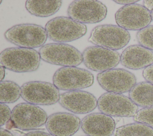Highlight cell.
I'll return each instance as SVG.
<instances>
[{"instance_id": "obj_1", "label": "cell", "mask_w": 153, "mask_h": 136, "mask_svg": "<svg viewBox=\"0 0 153 136\" xmlns=\"http://www.w3.org/2000/svg\"><path fill=\"white\" fill-rule=\"evenodd\" d=\"M39 53L35 49L10 47L0 53L1 65L16 72H29L36 71L41 62Z\"/></svg>"}, {"instance_id": "obj_2", "label": "cell", "mask_w": 153, "mask_h": 136, "mask_svg": "<svg viewBox=\"0 0 153 136\" xmlns=\"http://www.w3.org/2000/svg\"><path fill=\"white\" fill-rule=\"evenodd\" d=\"M5 39L19 47L32 49L44 46L47 39L45 29L33 23L14 25L4 34Z\"/></svg>"}, {"instance_id": "obj_3", "label": "cell", "mask_w": 153, "mask_h": 136, "mask_svg": "<svg viewBox=\"0 0 153 136\" xmlns=\"http://www.w3.org/2000/svg\"><path fill=\"white\" fill-rule=\"evenodd\" d=\"M45 29L48 38L57 43L76 40L87 32V27L85 25L64 16L51 19L46 23Z\"/></svg>"}, {"instance_id": "obj_4", "label": "cell", "mask_w": 153, "mask_h": 136, "mask_svg": "<svg viewBox=\"0 0 153 136\" xmlns=\"http://www.w3.org/2000/svg\"><path fill=\"white\" fill-rule=\"evenodd\" d=\"M130 40V34L125 29L114 25H102L91 31L88 41L97 46L117 50L127 46Z\"/></svg>"}, {"instance_id": "obj_5", "label": "cell", "mask_w": 153, "mask_h": 136, "mask_svg": "<svg viewBox=\"0 0 153 136\" xmlns=\"http://www.w3.org/2000/svg\"><path fill=\"white\" fill-rule=\"evenodd\" d=\"M39 53L44 61L56 65L76 67L83 62L82 53L65 43H50L42 46Z\"/></svg>"}, {"instance_id": "obj_6", "label": "cell", "mask_w": 153, "mask_h": 136, "mask_svg": "<svg viewBox=\"0 0 153 136\" xmlns=\"http://www.w3.org/2000/svg\"><path fill=\"white\" fill-rule=\"evenodd\" d=\"M53 84L62 90H79L91 86L94 76L88 70L76 67H65L58 69L53 77Z\"/></svg>"}, {"instance_id": "obj_7", "label": "cell", "mask_w": 153, "mask_h": 136, "mask_svg": "<svg viewBox=\"0 0 153 136\" xmlns=\"http://www.w3.org/2000/svg\"><path fill=\"white\" fill-rule=\"evenodd\" d=\"M59 89L53 84L42 81H30L21 86V96L28 103L50 105L59 102Z\"/></svg>"}, {"instance_id": "obj_8", "label": "cell", "mask_w": 153, "mask_h": 136, "mask_svg": "<svg viewBox=\"0 0 153 136\" xmlns=\"http://www.w3.org/2000/svg\"><path fill=\"white\" fill-rule=\"evenodd\" d=\"M47 119V114L42 108L36 105L23 102L13 108L11 120L17 128L27 131L41 127L46 123Z\"/></svg>"}, {"instance_id": "obj_9", "label": "cell", "mask_w": 153, "mask_h": 136, "mask_svg": "<svg viewBox=\"0 0 153 136\" xmlns=\"http://www.w3.org/2000/svg\"><path fill=\"white\" fill-rule=\"evenodd\" d=\"M68 14L72 19L84 25L96 23L105 19L107 8L99 1L76 0L69 4Z\"/></svg>"}, {"instance_id": "obj_10", "label": "cell", "mask_w": 153, "mask_h": 136, "mask_svg": "<svg viewBox=\"0 0 153 136\" xmlns=\"http://www.w3.org/2000/svg\"><path fill=\"white\" fill-rule=\"evenodd\" d=\"M97 107L101 113L114 117L134 116L138 110L130 98L112 92L105 93L99 98Z\"/></svg>"}, {"instance_id": "obj_11", "label": "cell", "mask_w": 153, "mask_h": 136, "mask_svg": "<svg viewBox=\"0 0 153 136\" xmlns=\"http://www.w3.org/2000/svg\"><path fill=\"white\" fill-rule=\"evenodd\" d=\"M115 19L118 26L127 31H140L152 21L151 11L138 4L122 7L115 13Z\"/></svg>"}, {"instance_id": "obj_12", "label": "cell", "mask_w": 153, "mask_h": 136, "mask_svg": "<svg viewBox=\"0 0 153 136\" xmlns=\"http://www.w3.org/2000/svg\"><path fill=\"white\" fill-rule=\"evenodd\" d=\"M82 58L87 68L102 72L118 65L121 55L116 50L95 46L87 47L82 52Z\"/></svg>"}, {"instance_id": "obj_13", "label": "cell", "mask_w": 153, "mask_h": 136, "mask_svg": "<svg viewBox=\"0 0 153 136\" xmlns=\"http://www.w3.org/2000/svg\"><path fill=\"white\" fill-rule=\"evenodd\" d=\"M99 85L108 92L123 93L130 92L136 84V78L131 72L122 68H113L97 75Z\"/></svg>"}, {"instance_id": "obj_14", "label": "cell", "mask_w": 153, "mask_h": 136, "mask_svg": "<svg viewBox=\"0 0 153 136\" xmlns=\"http://www.w3.org/2000/svg\"><path fill=\"white\" fill-rule=\"evenodd\" d=\"M59 102L67 110L76 114L88 113L97 107V100L92 93L80 90L60 94Z\"/></svg>"}, {"instance_id": "obj_15", "label": "cell", "mask_w": 153, "mask_h": 136, "mask_svg": "<svg viewBox=\"0 0 153 136\" xmlns=\"http://www.w3.org/2000/svg\"><path fill=\"white\" fill-rule=\"evenodd\" d=\"M80 119L71 113L59 112L48 117L45 126L54 136H72L81 126Z\"/></svg>"}, {"instance_id": "obj_16", "label": "cell", "mask_w": 153, "mask_h": 136, "mask_svg": "<svg viewBox=\"0 0 153 136\" xmlns=\"http://www.w3.org/2000/svg\"><path fill=\"white\" fill-rule=\"evenodd\" d=\"M81 126L88 136H112L115 131L114 119L102 113L87 115L81 120Z\"/></svg>"}, {"instance_id": "obj_17", "label": "cell", "mask_w": 153, "mask_h": 136, "mask_svg": "<svg viewBox=\"0 0 153 136\" xmlns=\"http://www.w3.org/2000/svg\"><path fill=\"white\" fill-rule=\"evenodd\" d=\"M120 62L128 69L145 68L153 64V52L140 45L130 46L122 52Z\"/></svg>"}, {"instance_id": "obj_18", "label": "cell", "mask_w": 153, "mask_h": 136, "mask_svg": "<svg viewBox=\"0 0 153 136\" xmlns=\"http://www.w3.org/2000/svg\"><path fill=\"white\" fill-rule=\"evenodd\" d=\"M62 5V1H26L25 7L27 11L31 14L45 17L52 16L57 13Z\"/></svg>"}, {"instance_id": "obj_19", "label": "cell", "mask_w": 153, "mask_h": 136, "mask_svg": "<svg viewBox=\"0 0 153 136\" xmlns=\"http://www.w3.org/2000/svg\"><path fill=\"white\" fill-rule=\"evenodd\" d=\"M129 98L137 106L146 108L153 106V84L142 81L136 84L129 92Z\"/></svg>"}, {"instance_id": "obj_20", "label": "cell", "mask_w": 153, "mask_h": 136, "mask_svg": "<svg viewBox=\"0 0 153 136\" xmlns=\"http://www.w3.org/2000/svg\"><path fill=\"white\" fill-rule=\"evenodd\" d=\"M115 136H153V128L142 123L136 122L117 128Z\"/></svg>"}, {"instance_id": "obj_21", "label": "cell", "mask_w": 153, "mask_h": 136, "mask_svg": "<svg viewBox=\"0 0 153 136\" xmlns=\"http://www.w3.org/2000/svg\"><path fill=\"white\" fill-rule=\"evenodd\" d=\"M21 96V87L16 83L4 80L0 82V102L1 103H13Z\"/></svg>"}, {"instance_id": "obj_22", "label": "cell", "mask_w": 153, "mask_h": 136, "mask_svg": "<svg viewBox=\"0 0 153 136\" xmlns=\"http://www.w3.org/2000/svg\"><path fill=\"white\" fill-rule=\"evenodd\" d=\"M136 38L140 46L153 50V25L139 31L136 34Z\"/></svg>"}, {"instance_id": "obj_23", "label": "cell", "mask_w": 153, "mask_h": 136, "mask_svg": "<svg viewBox=\"0 0 153 136\" xmlns=\"http://www.w3.org/2000/svg\"><path fill=\"white\" fill-rule=\"evenodd\" d=\"M134 120L153 128V106L143 108L137 111L134 116Z\"/></svg>"}, {"instance_id": "obj_24", "label": "cell", "mask_w": 153, "mask_h": 136, "mask_svg": "<svg viewBox=\"0 0 153 136\" xmlns=\"http://www.w3.org/2000/svg\"><path fill=\"white\" fill-rule=\"evenodd\" d=\"M12 111H11L10 107L4 103L0 104V116L1 121L0 126H2L8 123L11 119Z\"/></svg>"}, {"instance_id": "obj_25", "label": "cell", "mask_w": 153, "mask_h": 136, "mask_svg": "<svg viewBox=\"0 0 153 136\" xmlns=\"http://www.w3.org/2000/svg\"><path fill=\"white\" fill-rule=\"evenodd\" d=\"M142 75L146 81L153 84V65L145 68L143 71Z\"/></svg>"}, {"instance_id": "obj_26", "label": "cell", "mask_w": 153, "mask_h": 136, "mask_svg": "<svg viewBox=\"0 0 153 136\" xmlns=\"http://www.w3.org/2000/svg\"><path fill=\"white\" fill-rule=\"evenodd\" d=\"M24 136H54L50 133L41 131H34L26 134Z\"/></svg>"}, {"instance_id": "obj_27", "label": "cell", "mask_w": 153, "mask_h": 136, "mask_svg": "<svg viewBox=\"0 0 153 136\" xmlns=\"http://www.w3.org/2000/svg\"><path fill=\"white\" fill-rule=\"evenodd\" d=\"M115 2H116L117 4H122V5H130V4H135L137 2H138V0H115L114 1Z\"/></svg>"}, {"instance_id": "obj_28", "label": "cell", "mask_w": 153, "mask_h": 136, "mask_svg": "<svg viewBox=\"0 0 153 136\" xmlns=\"http://www.w3.org/2000/svg\"><path fill=\"white\" fill-rule=\"evenodd\" d=\"M143 6L149 11L153 10V1H143Z\"/></svg>"}, {"instance_id": "obj_29", "label": "cell", "mask_w": 153, "mask_h": 136, "mask_svg": "<svg viewBox=\"0 0 153 136\" xmlns=\"http://www.w3.org/2000/svg\"><path fill=\"white\" fill-rule=\"evenodd\" d=\"M0 136H14V135L9 131L1 128L0 129Z\"/></svg>"}, {"instance_id": "obj_30", "label": "cell", "mask_w": 153, "mask_h": 136, "mask_svg": "<svg viewBox=\"0 0 153 136\" xmlns=\"http://www.w3.org/2000/svg\"><path fill=\"white\" fill-rule=\"evenodd\" d=\"M5 75V68L1 65L0 67V80L1 81H3Z\"/></svg>"}, {"instance_id": "obj_31", "label": "cell", "mask_w": 153, "mask_h": 136, "mask_svg": "<svg viewBox=\"0 0 153 136\" xmlns=\"http://www.w3.org/2000/svg\"><path fill=\"white\" fill-rule=\"evenodd\" d=\"M151 17H152V20H153V10L151 11Z\"/></svg>"}]
</instances>
